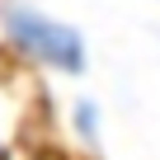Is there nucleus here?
<instances>
[{
	"label": "nucleus",
	"mask_w": 160,
	"mask_h": 160,
	"mask_svg": "<svg viewBox=\"0 0 160 160\" xmlns=\"http://www.w3.org/2000/svg\"><path fill=\"white\" fill-rule=\"evenodd\" d=\"M75 127H80V137H85V141H94V137H99V108L80 99V104H75Z\"/></svg>",
	"instance_id": "2"
},
{
	"label": "nucleus",
	"mask_w": 160,
	"mask_h": 160,
	"mask_svg": "<svg viewBox=\"0 0 160 160\" xmlns=\"http://www.w3.org/2000/svg\"><path fill=\"white\" fill-rule=\"evenodd\" d=\"M0 24H5V38L14 52L61 71V75H80L85 71V38H80V28L24 5V0H5L0 5Z\"/></svg>",
	"instance_id": "1"
}]
</instances>
